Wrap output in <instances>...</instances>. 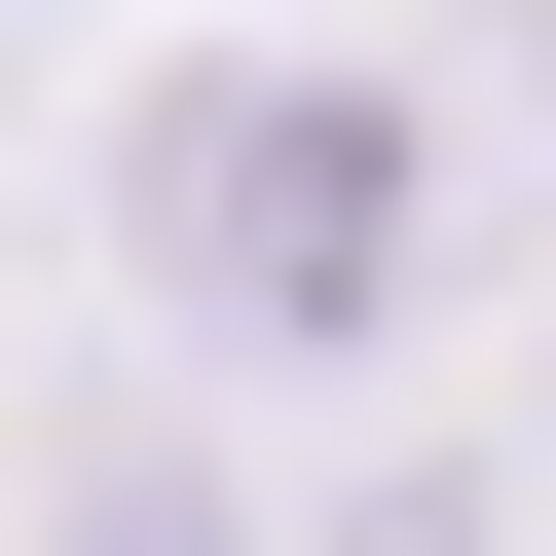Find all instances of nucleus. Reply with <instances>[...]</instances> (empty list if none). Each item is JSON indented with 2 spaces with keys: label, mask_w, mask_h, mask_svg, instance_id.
<instances>
[{
  "label": "nucleus",
  "mask_w": 556,
  "mask_h": 556,
  "mask_svg": "<svg viewBox=\"0 0 556 556\" xmlns=\"http://www.w3.org/2000/svg\"><path fill=\"white\" fill-rule=\"evenodd\" d=\"M112 260L186 334H371L408 260H445V112H371V75H186L149 149H112Z\"/></svg>",
  "instance_id": "f257e3e1"
},
{
  "label": "nucleus",
  "mask_w": 556,
  "mask_h": 556,
  "mask_svg": "<svg viewBox=\"0 0 556 556\" xmlns=\"http://www.w3.org/2000/svg\"><path fill=\"white\" fill-rule=\"evenodd\" d=\"M38 556H260V519H223V445H149V408H112V445L38 482Z\"/></svg>",
  "instance_id": "f03ea898"
},
{
  "label": "nucleus",
  "mask_w": 556,
  "mask_h": 556,
  "mask_svg": "<svg viewBox=\"0 0 556 556\" xmlns=\"http://www.w3.org/2000/svg\"><path fill=\"white\" fill-rule=\"evenodd\" d=\"M334 556H482V519H445V482H371V519H334Z\"/></svg>",
  "instance_id": "7ed1b4c3"
}]
</instances>
